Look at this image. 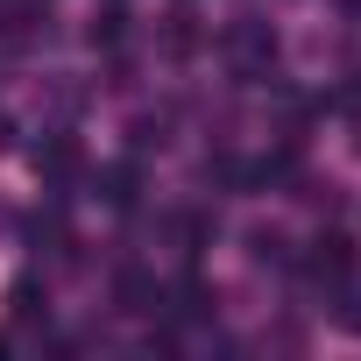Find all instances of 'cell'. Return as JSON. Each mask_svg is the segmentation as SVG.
Wrapping results in <instances>:
<instances>
[{
  "label": "cell",
  "instance_id": "cell-1",
  "mask_svg": "<svg viewBox=\"0 0 361 361\" xmlns=\"http://www.w3.org/2000/svg\"><path fill=\"white\" fill-rule=\"evenodd\" d=\"M227 57H234L241 78H262V71L276 64V36H269V22H234V29H227Z\"/></svg>",
  "mask_w": 361,
  "mask_h": 361
},
{
  "label": "cell",
  "instance_id": "cell-2",
  "mask_svg": "<svg viewBox=\"0 0 361 361\" xmlns=\"http://www.w3.org/2000/svg\"><path fill=\"white\" fill-rule=\"evenodd\" d=\"M305 276H312V283H347V276H354V241H347V234H319V241L305 248Z\"/></svg>",
  "mask_w": 361,
  "mask_h": 361
},
{
  "label": "cell",
  "instance_id": "cell-3",
  "mask_svg": "<svg viewBox=\"0 0 361 361\" xmlns=\"http://www.w3.org/2000/svg\"><path fill=\"white\" fill-rule=\"evenodd\" d=\"M114 305H121V312H156V305H163V290H156V276L121 269V276H114Z\"/></svg>",
  "mask_w": 361,
  "mask_h": 361
},
{
  "label": "cell",
  "instance_id": "cell-4",
  "mask_svg": "<svg viewBox=\"0 0 361 361\" xmlns=\"http://www.w3.org/2000/svg\"><path fill=\"white\" fill-rule=\"evenodd\" d=\"M8 312H15L22 326H43V319H50V298H43V283H36V276H15V283H8Z\"/></svg>",
  "mask_w": 361,
  "mask_h": 361
},
{
  "label": "cell",
  "instance_id": "cell-5",
  "mask_svg": "<svg viewBox=\"0 0 361 361\" xmlns=\"http://www.w3.org/2000/svg\"><path fill=\"white\" fill-rule=\"evenodd\" d=\"M78 142L71 135H50V142H36V170H50V177H78Z\"/></svg>",
  "mask_w": 361,
  "mask_h": 361
},
{
  "label": "cell",
  "instance_id": "cell-6",
  "mask_svg": "<svg viewBox=\"0 0 361 361\" xmlns=\"http://www.w3.org/2000/svg\"><path fill=\"white\" fill-rule=\"evenodd\" d=\"M213 305H220V298H213V283H199V276H185V283L170 290V312H177V319H213Z\"/></svg>",
  "mask_w": 361,
  "mask_h": 361
},
{
  "label": "cell",
  "instance_id": "cell-7",
  "mask_svg": "<svg viewBox=\"0 0 361 361\" xmlns=\"http://www.w3.org/2000/svg\"><path fill=\"white\" fill-rule=\"evenodd\" d=\"M170 241L185 248V255H199V248L213 241V220H206V213H170Z\"/></svg>",
  "mask_w": 361,
  "mask_h": 361
},
{
  "label": "cell",
  "instance_id": "cell-8",
  "mask_svg": "<svg viewBox=\"0 0 361 361\" xmlns=\"http://www.w3.org/2000/svg\"><path fill=\"white\" fill-rule=\"evenodd\" d=\"M99 192H106V206H135V163H106Z\"/></svg>",
  "mask_w": 361,
  "mask_h": 361
},
{
  "label": "cell",
  "instance_id": "cell-9",
  "mask_svg": "<svg viewBox=\"0 0 361 361\" xmlns=\"http://www.w3.org/2000/svg\"><path fill=\"white\" fill-rule=\"evenodd\" d=\"M248 255H255V262H290V241H283L276 227H255V234H248Z\"/></svg>",
  "mask_w": 361,
  "mask_h": 361
},
{
  "label": "cell",
  "instance_id": "cell-10",
  "mask_svg": "<svg viewBox=\"0 0 361 361\" xmlns=\"http://www.w3.org/2000/svg\"><path fill=\"white\" fill-rule=\"evenodd\" d=\"M121 22H128V15H121V8H106V15H92V43H99V50H114V43H121V36H128V29H121Z\"/></svg>",
  "mask_w": 361,
  "mask_h": 361
},
{
  "label": "cell",
  "instance_id": "cell-11",
  "mask_svg": "<svg viewBox=\"0 0 361 361\" xmlns=\"http://www.w3.org/2000/svg\"><path fill=\"white\" fill-rule=\"evenodd\" d=\"M340 114H354V121H361V78H354V85H340Z\"/></svg>",
  "mask_w": 361,
  "mask_h": 361
},
{
  "label": "cell",
  "instance_id": "cell-12",
  "mask_svg": "<svg viewBox=\"0 0 361 361\" xmlns=\"http://www.w3.org/2000/svg\"><path fill=\"white\" fill-rule=\"evenodd\" d=\"M340 326H347V333H361V290H354V298L340 305Z\"/></svg>",
  "mask_w": 361,
  "mask_h": 361
}]
</instances>
